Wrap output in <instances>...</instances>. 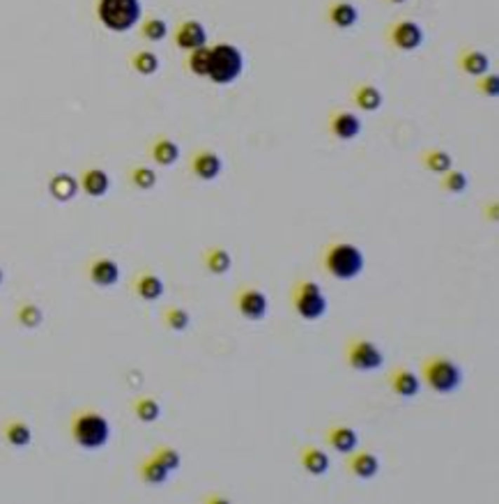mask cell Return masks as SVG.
<instances>
[{
  "label": "cell",
  "mask_w": 499,
  "mask_h": 504,
  "mask_svg": "<svg viewBox=\"0 0 499 504\" xmlns=\"http://www.w3.org/2000/svg\"><path fill=\"white\" fill-rule=\"evenodd\" d=\"M81 192L79 180L69 175V173H55L48 180V194H51L58 203H69L74 196Z\"/></svg>",
  "instance_id": "cell-26"
},
{
  "label": "cell",
  "mask_w": 499,
  "mask_h": 504,
  "mask_svg": "<svg viewBox=\"0 0 499 504\" xmlns=\"http://www.w3.org/2000/svg\"><path fill=\"white\" fill-rule=\"evenodd\" d=\"M244 72V55L242 51L230 42L210 44V69L207 79L214 86H230L242 77Z\"/></svg>",
  "instance_id": "cell-4"
},
{
  "label": "cell",
  "mask_w": 499,
  "mask_h": 504,
  "mask_svg": "<svg viewBox=\"0 0 499 504\" xmlns=\"http://www.w3.org/2000/svg\"><path fill=\"white\" fill-rule=\"evenodd\" d=\"M419 164L432 175H442L444 171L453 166V157L444 147H426L419 152Z\"/></svg>",
  "instance_id": "cell-27"
},
{
  "label": "cell",
  "mask_w": 499,
  "mask_h": 504,
  "mask_svg": "<svg viewBox=\"0 0 499 504\" xmlns=\"http://www.w3.org/2000/svg\"><path fill=\"white\" fill-rule=\"evenodd\" d=\"M185 67L189 74H194V77L207 79V69H210V44H203V46L187 51Z\"/></svg>",
  "instance_id": "cell-30"
},
{
  "label": "cell",
  "mask_w": 499,
  "mask_h": 504,
  "mask_svg": "<svg viewBox=\"0 0 499 504\" xmlns=\"http://www.w3.org/2000/svg\"><path fill=\"white\" fill-rule=\"evenodd\" d=\"M76 180H79V189L90 198H102L108 194V189H111V178H108V173L97 166L83 168Z\"/></svg>",
  "instance_id": "cell-19"
},
{
  "label": "cell",
  "mask_w": 499,
  "mask_h": 504,
  "mask_svg": "<svg viewBox=\"0 0 499 504\" xmlns=\"http://www.w3.org/2000/svg\"><path fill=\"white\" fill-rule=\"evenodd\" d=\"M131 410H134L136 419L143 421V424H152V421L161 417L159 401L152 399V396H138V399L131 401Z\"/></svg>",
  "instance_id": "cell-31"
},
{
  "label": "cell",
  "mask_w": 499,
  "mask_h": 504,
  "mask_svg": "<svg viewBox=\"0 0 499 504\" xmlns=\"http://www.w3.org/2000/svg\"><path fill=\"white\" fill-rule=\"evenodd\" d=\"M129 65L140 77H152V74L159 72V55L149 51V48H138V51L129 55Z\"/></svg>",
  "instance_id": "cell-29"
},
{
  "label": "cell",
  "mask_w": 499,
  "mask_h": 504,
  "mask_svg": "<svg viewBox=\"0 0 499 504\" xmlns=\"http://www.w3.org/2000/svg\"><path fill=\"white\" fill-rule=\"evenodd\" d=\"M97 19L111 32H129L143 19L140 0H97Z\"/></svg>",
  "instance_id": "cell-5"
},
{
  "label": "cell",
  "mask_w": 499,
  "mask_h": 504,
  "mask_svg": "<svg viewBox=\"0 0 499 504\" xmlns=\"http://www.w3.org/2000/svg\"><path fill=\"white\" fill-rule=\"evenodd\" d=\"M88 279L99 288H111L120 281V265L111 256H97L88 263Z\"/></svg>",
  "instance_id": "cell-15"
},
{
  "label": "cell",
  "mask_w": 499,
  "mask_h": 504,
  "mask_svg": "<svg viewBox=\"0 0 499 504\" xmlns=\"http://www.w3.org/2000/svg\"><path fill=\"white\" fill-rule=\"evenodd\" d=\"M387 3H392V5H403V3H407V0H387Z\"/></svg>",
  "instance_id": "cell-40"
},
{
  "label": "cell",
  "mask_w": 499,
  "mask_h": 504,
  "mask_svg": "<svg viewBox=\"0 0 499 504\" xmlns=\"http://www.w3.org/2000/svg\"><path fill=\"white\" fill-rule=\"evenodd\" d=\"M168 475H171L168 470H166L161 463L152 456V453L138 463V477H140V482L147 484V486H161V484H166Z\"/></svg>",
  "instance_id": "cell-28"
},
{
  "label": "cell",
  "mask_w": 499,
  "mask_h": 504,
  "mask_svg": "<svg viewBox=\"0 0 499 504\" xmlns=\"http://www.w3.org/2000/svg\"><path fill=\"white\" fill-rule=\"evenodd\" d=\"M3 440L14 449H23L32 442V428L23 419H7L3 424Z\"/></svg>",
  "instance_id": "cell-25"
},
{
  "label": "cell",
  "mask_w": 499,
  "mask_h": 504,
  "mask_svg": "<svg viewBox=\"0 0 499 504\" xmlns=\"http://www.w3.org/2000/svg\"><path fill=\"white\" fill-rule=\"evenodd\" d=\"M324 19L338 30H350L359 21V10L352 0H329L324 7Z\"/></svg>",
  "instance_id": "cell-16"
},
{
  "label": "cell",
  "mask_w": 499,
  "mask_h": 504,
  "mask_svg": "<svg viewBox=\"0 0 499 504\" xmlns=\"http://www.w3.org/2000/svg\"><path fill=\"white\" fill-rule=\"evenodd\" d=\"M173 42L180 48V51H191V48H198L207 44V30L198 19H182L175 32H173Z\"/></svg>",
  "instance_id": "cell-13"
},
{
  "label": "cell",
  "mask_w": 499,
  "mask_h": 504,
  "mask_svg": "<svg viewBox=\"0 0 499 504\" xmlns=\"http://www.w3.org/2000/svg\"><path fill=\"white\" fill-rule=\"evenodd\" d=\"M350 99H352V106L354 109H359L364 113H373L378 111L382 102H385V97H382V90L378 86L368 84V81H361V84H354L352 86V93H350Z\"/></svg>",
  "instance_id": "cell-22"
},
{
  "label": "cell",
  "mask_w": 499,
  "mask_h": 504,
  "mask_svg": "<svg viewBox=\"0 0 499 504\" xmlns=\"http://www.w3.org/2000/svg\"><path fill=\"white\" fill-rule=\"evenodd\" d=\"M387 42L392 48L401 53H410L417 51V48L423 44V30L414 19H407V16H398L387 26Z\"/></svg>",
  "instance_id": "cell-9"
},
{
  "label": "cell",
  "mask_w": 499,
  "mask_h": 504,
  "mask_svg": "<svg viewBox=\"0 0 499 504\" xmlns=\"http://www.w3.org/2000/svg\"><path fill=\"white\" fill-rule=\"evenodd\" d=\"M152 456L159 460L168 472H175V470H180V465H182L180 451L175 447H171V444H157L152 449Z\"/></svg>",
  "instance_id": "cell-37"
},
{
  "label": "cell",
  "mask_w": 499,
  "mask_h": 504,
  "mask_svg": "<svg viewBox=\"0 0 499 504\" xmlns=\"http://www.w3.org/2000/svg\"><path fill=\"white\" fill-rule=\"evenodd\" d=\"M69 435L81 449L95 451L102 449L111 440V424L108 419L97 410H79L72 415L69 421Z\"/></svg>",
  "instance_id": "cell-3"
},
{
  "label": "cell",
  "mask_w": 499,
  "mask_h": 504,
  "mask_svg": "<svg viewBox=\"0 0 499 504\" xmlns=\"http://www.w3.org/2000/svg\"><path fill=\"white\" fill-rule=\"evenodd\" d=\"M364 253L357 244L345 242V239H334L324 242L318 253V265L324 274L338 281L357 279L364 272Z\"/></svg>",
  "instance_id": "cell-1"
},
{
  "label": "cell",
  "mask_w": 499,
  "mask_h": 504,
  "mask_svg": "<svg viewBox=\"0 0 499 504\" xmlns=\"http://www.w3.org/2000/svg\"><path fill=\"white\" fill-rule=\"evenodd\" d=\"M230 304L239 316H242L244 320H251V322L262 320L270 311L267 295H265L260 288L253 286V284L237 286L235 293H232V297H230Z\"/></svg>",
  "instance_id": "cell-8"
},
{
  "label": "cell",
  "mask_w": 499,
  "mask_h": 504,
  "mask_svg": "<svg viewBox=\"0 0 499 504\" xmlns=\"http://www.w3.org/2000/svg\"><path fill=\"white\" fill-rule=\"evenodd\" d=\"M419 378L435 394H453L463 383V371L451 357L439 352L426 354L419 364Z\"/></svg>",
  "instance_id": "cell-2"
},
{
  "label": "cell",
  "mask_w": 499,
  "mask_h": 504,
  "mask_svg": "<svg viewBox=\"0 0 499 504\" xmlns=\"http://www.w3.org/2000/svg\"><path fill=\"white\" fill-rule=\"evenodd\" d=\"M467 185H470V180H467V175H465V173L460 171V168H448V171H444L442 175H439V189H442V192H446V194H463L465 189H467Z\"/></svg>",
  "instance_id": "cell-35"
},
{
  "label": "cell",
  "mask_w": 499,
  "mask_h": 504,
  "mask_svg": "<svg viewBox=\"0 0 499 504\" xmlns=\"http://www.w3.org/2000/svg\"><path fill=\"white\" fill-rule=\"evenodd\" d=\"M138 28L140 37L147 39V42H161V39L168 37V23L161 16H145V19L138 21Z\"/></svg>",
  "instance_id": "cell-33"
},
{
  "label": "cell",
  "mask_w": 499,
  "mask_h": 504,
  "mask_svg": "<svg viewBox=\"0 0 499 504\" xmlns=\"http://www.w3.org/2000/svg\"><path fill=\"white\" fill-rule=\"evenodd\" d=\"M3 279H5V274H3V270H0V284H3Z\"/></svg>",
  "instance_id": "cell-41"
},
{
  "label": "cell",
  "mask_w": 499,
  "mask_h": 504,
  "mask_svg": "<svg viewBox=\"0 0 499 504\" xmlns=\"http://www.w3.org/2000/svg\"><path fill=\"white\" fill-rule=\"evenodd\" d=\"M343 467L354 479H373L380 472V460L368 449H352L350 453H345Z\"/></svg>",
  "instance_id": "cell-14"
},
{
  "label": "cell",
  "mask_w": 499,
  "mask_h": 504,
  "mask_svg": "<svg viewBox=\"0 0 499 504\" xmlns=\"http://www.w3.org/2000/svg\"><path fill=\"white\" fill-rule=\"evenodd\" d=\"M129 183L138 192H149V189L157 187V173L145 164H136V166L129 168Z\"/></svg>",
  "instance_id": "cell-34"
},
{
  "label": "cell",
  "mask_w": 499,
  "mask_h": 504,
  "mask_svg": "<svg viewBox=\"0 0 499 504\" xmlns=\"http://www.w3.org/2000/svg\"><path fill=\"white\" fill-rule=\"evenodd\" d=\"M161 320L171 332H185V329H189V325H191L189 311L185 307H180V304H168V307H164Z\"/></svg>",
  "instance_id": "cell-32"
},
{
  "label": "cell",
  "mask_w": 499,
  "mask_h": 504,
  "mask_svg": "<svg viewBox=\"0 0 499 504\" xmlns=\"http://www.w3.org/2000/svg\"><path fill=\"white\" fill-rule=\"evenodd\" d=\"M474 88H477V93L479 95H484L488 99H495L499 95V77L495 72H486V74H481V77L474 79Z\"/></svg>",
  "instance_id": "cell-38"
},
{
  "label": "cell",
  "mask_w": 499,
  "mask_h": 504,
  "mask_svg": "<svg viewBox=\"0 0 499 504\" xmlns=\"http://www.w3.org/2000/svg\"><path fill=\"white\" fill-rule=\"evenodd\" d=\"M149 159H152L157 166H173L180 159V145L168 136H154L152 143H149Z\"/></svg>",
  "instance_id": "cell-23"
},
{
  "label": "cell",
  "mask_w": 499,
  "mask_h": 504,
  "mask_svg": "<svg viewBox=\"0 0 499 504\" xmlns=\"http://www.w3.org/2000/svg\"><path fill=\"white\" fill-rule=\"evenodd\" d=\"M41 320H44V311H41L35 302H21L19 307H16V322H19L21 327L35 329L41 325Z\"/></svg>",
  "instance_id": "cell-36"
},
{
  "label": "cell",
  "mask_w": 499,
  "mask_h": 504,
  "mask_svg": "<svg viewBox=\"0 0 499 504\" xmlns=\"http://www.w3.org/2000/svg\"><path fill=\"white\" fill-rule=\"evenodd\" d=\"M203 265L210 274L223 277V274H228L230 267H232V256H230V251L226 249V246L212 244L203 251Z\"/></svg>",
  "instance_id": "cell-24"
},
{
  "label": "cell",
  "mask_w": 499,
  "mask_h": 504,
  "mask_svg": "<svg viewBox=\"0 0 499 504\" xmlns=\"http://www.w3.org/2000/svg\"><path fill=\"white\" fill-rule=\"evenodd\" d=\"M484 219L488 224H497V198H490L488 203H484Z\"/></svg>",
  "instance_id": "cell-39"
},
{
  "label": "cell",
  "mask_w": 499,
  "mask_h": 504,
  "mask_svg": "<svg viewBox=\"0 0 499 504\" xmlns=\"http://www.w3.org/2000/svg\"><path fill=\"white\" fill-rule=\"evenodd\" d=\"M387 385L401 399H414L421 390V378L407 364H396L387 376Z\"/></svg>",
  "instance_id": "cell-12"
},
{
  "label": "cell",
  "mask_w": 499,
  "mask_h": 504,
  "mask_svg": "<svg viewBox=\"0 0 499 504\" xmlns=\"http://www.w3.org/2000/svg\"><path fill=\"white\" fill-rule=\"evenodd\" d=\"M221 171L223 161L219 152H214L212 147H196L189 154V173L201 183H212V180L221 175Z\"/></svg>",
  "instance_id": "cell-10"
},
{
  "label": "cell",
  "mask_w": 499,
  "mask_h": 504,
  "mask_svg": "<svg viewBox=\"0 0 499 504\" xmlns=\"http://www.w3.org/2000/svg\"><path fill=\"white\" fill-rule=\"evenodd\" d=\"M290 307L302 320H318L327 313V297L313 279H297L290 286Z\"/></svg>",
  "instance_id": "cell-6"
},
{
  "label": "cell",
  "mask_w": 499,
  "mask_h": 504,
  "mask_svg": "<svg viewBox=\"0 0 499 504\" xmlns=\"http://www.w3.org/2000/svg\"><path fill=\"white\" fill-rule=\"evenodd\" d=\"M297 458H299V465L304 467V472H309L313 477H322L329 472L331 460L327 456V451L315 447V444H302L297 451Z\"/></svg>",
  "instance_id": "cell-20"
},
{
  "label": "cell",
  "mask_w": 499,
  "mask_h": 504,
  "mask_svg": "<svg viewBox=\"0 0 499 504\" xmlns=\"http://www.w3.org/2000/svg\"><path fill=\"white\" fill-rule=\"evenodd\" d=\"M343 359L352 371H378L385 364V352L366 336H347L343 343Z\"/></svg>",
  "instance_id": "cell-7"
},
{
  "label": "cell",
  "mask_w": 499,
  "mask_h": 504,
  "mask_svg": "<svg viewBox=\"0 0 499 504\" xmlns=\"http://www.w3.org/2000/svg\"><path fill=\"white\" fill-rule=\"evenodd\" d=\"M322 442L338 453H350L359 444V435L347 424H331L322 431Z\"/></svg>",
  "instance_id": "cell-17"
},
{
  "label": "cell",
  "mask_w": 499,
  "mask_h": 504,
  "mask_svg": "<svg viewBox=\"0 0 499 504\" xmlns=\"http://www.w3.org/2000/svg\"><path fill=\"white\" fill-rule=\"evenodd\" d=\"M455 65H458V69L465 74V77L477 79L490 69V58L474 46H463L458 51V58H455Z\"/></svg>",
  "instance_id": "cell-21"
},
{
  "label": "cell",
  "mask_w": 499,
  "mask_h": 504,
  "mask_svg": "<svg viewBox=\"0 0 499 504\" xmlns=\"http://www.w3.org/2000/svg\"><path fill=\"white\" fill-rule=\"evenodd\" d=\"M327 131L336 140H352L361 131V118L350 109H331L327 113Z\"/></svg>",
  "instance_id": "cell-11"
},
{
  "label": "cell",
  "mask_w": 499,
  "mask_h": 504,
  "mask_svg": "<svg viewBox=\"0 0 499 504\" xmlns=\"http://www.w3.org/2000/svg\"><path fill=\"white\" fill-rule=\"evenodd\" d=\"M131 288H134V295L138 297V300H143V302H157V300H161L164 297V279L157 274V272L152 270H140L138 274L134 277V284H131Z\"/></svg>",
  "instance_id": "cell-18"
}]
</instances>
